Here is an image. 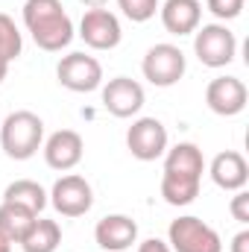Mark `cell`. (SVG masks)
I'll list each match as a JSON object with an SVG mask.
<instances>
[{
  "mask_svg": "<svg viewBox=\"0 0 249 252\" xmlns=\"http://www.w3.org/2000/svg\"><path fill=\"white\" fill-rule=\"evenodd\" d=\"M24 27L32 35L35 47L44 53H62L73 41L76 30L62 0H27L24 3Z\"/></svg>",
  "mask_w": 249,
  "mask_h": 252,
  "instance_id": "cell-1",
  "label": "cell"
},
{
  "mask_svg": "<svg viewBox=\"0 0 249 252\" xmlns=\"http://www.w3.org/2000/svg\"><path fill=\"white\" fill-rule=\"evenodd\" d=\"M41 144H44V121L30 109L6 115V121L0 124V147L15 161L32 158L41 150Z\"/></svg>",
  "mask_w": 249,
  "mask_h": 252,
  "instance_id": "cell-2",
  "label": "cell"
},
{
  "mask_svg": "<svg viewBox=\"0 0 249 252\" xmlns=\"http://www.w3.org/2000/svg\"><path fill=\"white\" fill-rule=\"evenodd\" d=\"M193 53H196V59L205 67L217 70V67H226V64L235 62V56H238V38L220 21L217 24H202L193 32Z\"/></svg>",
  "mask_w": 249,
  "mask_h": 252,
  "instance_id": "cell-3",
  "label": "cell"
},
{
  "mask_svg": "<svg viewBox=\"0 0 249 252\" xmlns=\"http://www.w3.org/2000/svg\"><path fill=\"white\" fill-rule=\"evenodd\" d=\"M187 70V59L182 53V47L170 44V41H161V44H153L147 53H144V62H141V73L150 85L156 88H173Z\"/></svg>",
  "mask_w": 249,
  "mask_h": 252,
  "instance_id": "cell-4",
  "label": "cell"
},
{
  "mask_svg": "<svg viewBox=\"0 0 249 252\" xmlns=\"http://www.w3.org/2000/svg\"><path fill=\"white\" fill-rule=\"evenodd\" d=\"M167 244L173 252H223V241L217 229H211L205 220L193 214L176 217L167 226Z\"/></svg>",
  "mask_w": 249,
  "mask_h": 252,
  "instance_id": "cell-5",
  "label": "cell"
},
{
  "mask_svg": "<svg viewBox=\"0 0 249 252\" xmlns=\"http://www.w3.org/2000/svg\"><path fill=\"white\" fill-rule=\"evenodd\" d=\"M47 202L56 208V214L62 217H82L91 211L94 205V188L85 176L79 173H67L62 179L53 182V188L47 193Z\"/></svg>",
  "mask_w": 249,
  "mask_h": 252,
  "instance_id": "cell-6",
  "label": "cell"
},
{
  "mask_svg": "<svg viewBox=\"0 0 249 252\" xmlns=\"http://www.w3.org/2000/svg\"><path fill=\"white\" fill-rule=\"evenodd\" d=\"M59 85L73 94H91L103 85V64L88 53H67L56 64Z\"/></svg>",
  "mask_w": 249,
  "mask_h": 252,
  "instance_id": "cell-7",
  "label": "cell"
},
{
  "mask_svg": "<svg viewBox=\"0 0 249 252\" xmlns=\"http://www.w3.org/2000/svg\"><path fill=\"white\" fill-rule=\"evenodd\" d=\"M167 126L158 118H138L126 129V150L138 161H156L167 153Z\"/></svg>",
  "mask_w": 249,
  "mask_h": 252,
  "instance_id": "cell-8",
  "label": "cell"
},
{
  "mask_svg": "<svg viewBox=\"0 0 249 252\" xmlns=\"http://www.w3.org/2000/svg\"><path fill=\"white\" fill-rule=\"evenodd\" d=\"M76 35L91 50H115L124 38V27H121V18L109 9H85Z\"/></svg>",
  "mask_w": 249,
  "mask_h": 252,
  "instance_id": "cell-9",
  "label": "cell"
},
{
  "mask_svg": "<svg viewBox=\"0 0 249 252\" xmlns=\"http://www.w3.org/2000/svg\"><path fill=\"white\" fill-rule=\"evenodd\" d=\"M100 97H103V109L112 118H124V121L135 118L147 103L144 85L138 79H129V76H115L106 85H100Z\"/></svg>",
  "mask_w": 249,
  "mask_h": 252,
  "instance_id": "cell-10",
  "label": "cell"
},
{
  "mask_svg": "<svg viewBox=\"0 0 249 252\" xmlns=\"http://www.w3.org/2000/svg\"><path fill=\"white\" fill-rule=\"evenodd\" d=\"M249 91L238 76H214L205 88V106L220 118H235L247 109Z\"/></svg>",
  "mask_w": 249,
  "mask_h": 252,
  "instance_id": "cell-11",
  "label": "cell"
},
{
  "mask_svg": "<svg viewBox=\"0 0 249 252\" xmlns=\"http://www.w3.org/2000/svg\"><path fill=\"white\" fill-rule=\"evenodd\" d=\"M41 153H44L47 167H53V170H59V173H67V170H73V167L82 161V156H85V141H82V135H79L76 129H59V132H53V135L41 144Z\"/></svg>",
  "mask_w": 249,
  "mask_h": 252,
  "instance_id": "cell-12",
  "label": "cell"
},
{
  "mask_svg": "<svg viewBox=\"0 0 249 252\" xmlns=\"http://www.w3.org/2000/svg\"><path fill=\"white\" fill-rule=\"evenodd\" d=\"M94 241L106 252H126L138 244V223L129 214H106L94 226Z\"/></svg>",
  "mask_w": 249,
  "mask_h": 252,
  "instance_id": "cell-13",
  "label": "cell"
},
{
  "mask_svg": "<svg viewBox=\"0 0 249 252\" xmlns=\"http://www.w3.org/2000/svg\"><path fill=\"white\" fill-rule=\"evenodd\" d=\"M205 173V156L196 144L179 141L176 147H167L164 153V176L185 179V182H202Z\"/></svg>",
  "mask_w": 249,
  "mask_h": 252,
  "instance_id": "cell-14",
  "label": "cell"
},
{
  "mask_svg": "<svg viewBox=\"0 0 249 252\" xmlns=\"http://www.w3.org/2000/svg\"><path fill=\"white\" fill-rule=\"evenodd\" d=\"M208 176H211V182L217 185V188L223 190H244L249 182V164L247 158L238 153V150H223V153H217L214 158H211V164H208Z\"/></svg>",
  "mask_w": 249,
  "mask_h": 252,
  "instance_id": "cell-15",
  "label": "cell"
},
{
  "mask_svg": "<svg viewBox=\"0 0 249 252\" xmlns=\"http://www.w3.org/2000/svg\"><path fill=\"white\" fill-rule=\"evenodd\" d=\"M161 24L170 35H193L202 24V3L199 0H164L158 6Z\"/></svg>",
  "mask_w": 249,
  "mask_h": 252,
  "instance_id": "cell-16",
  "label": "cell"
},
{
  "mask_svg": "<svg viewBox=\"0 0 249 252\" xmlns=\"http://www.w3.org/2000/svg\"><path fill=\"white\" fill-rule=\"evenodd\" d=\"M35 211H30L27 205H18V202H0V238L9 241V244H21L24 235L30 232V226L35 223Z\"/></svg>",
  "mask_w": 249,
  "mask_h": 252,
  "instance_id": "cell-17",
  "label": "cell"
},
{
  "mask_svg": "<svg viewBox=\"0 0 249 252\" xmlns=\"http://www.w3.org/2000/svg\"><path fill=\"white\" fill-rule=\"evenodd\" d=\"M62 244V229L56 220H44V217H35V223L30 226V232L24 235L21 241V250L24 252H56Z\"/></svg>",
  "mask_w": 249,
  "mask_h": 252,
  "instance_id": "cell-18",
  "label": "cell"
},
{
  "mask_svg": "<svg viewBox=\"0 0 249 252\" xmlns=\"http://www.w3.org/2000/svg\"><path fill=\"white\" fill-rule=\"evenodd\" d=\"M3 199H6V202H18V205H27L30 211L41 214L44 205H47V190L41 188L35 179H15V182L6 185Z\"/></svg>",
  "mask_w": 249,
  "mask_h": 252,
  "instance_id": "cell-19",
  "label": "cell"
},
{
  "mask_svg": "<svg viewBox=\"0 0 249 252\" xmlns=\"http://www.w3.org/2000/svg\"><path fill=\"white\" fill-rule=\"evenodd\" d=\"M21 53H24V35L15 27V21L0 12V59L12 64Z\"/></svg>",
  "mask_w": 249,
  "mask_h": 252,
  "instance_id": "cell-20",
  "label": "cell"
},
{
  "mask_svg": "<svg viewBox=\"0 0 249 252\" xmlns=\"http://www.w3.org/2000/svg\"><path fill=\"white\" fill-rule=\"evenodd\" d=\"M118 6L132 24H147V21L156 18L161 0H118Z\"/></svg>",
  "mask_w": 249,
  "mask_h": 252,
  "instance_id": "cell-21",
  "label": "cell"
},
{
  "mask_svg": "<svg viewBox=\"0 0 249 252\" xmlns=\"http://www.w3.org/2000/svg\"><path fill=\"white\" fill-rule=\"evenodd\" d=\"M244 3H247V0H205L208 12H211L217 21H235V18L244 12Z\"/></svg>",
  "mask_w": 249,
  "mask_h": 252,
  "instance_id": "cell-22",
  "label": "cell"
},
{
  "mask_svg": "<svg viewBox=\"0 0 249 252\" xmlns=\"http://www.w3.org/2000/svg\"><path fill=\"white\" fill-rule=\"evenodd\" d=\"M229 211H232V217H235L241 226H247L249 223V193L247 190H235V196H232V202H229Z\"/></svg>",
  "mask_w": 249,
  "mask_h": 252,
  "instance_id": "cell-23",
  "label": "cell"
},
{
  "mask_svg": "<svg viewBox=\"0 0 249 252\" xmlns=\"http://www.w3.org/2000/svg\"><path fill=\"white\" fill-rule=\"evenodd\" d=\"M138 252H173V250H170V244L161 241V238H147V241L138 244Z\"/></svg>",
  "mask_w": 249,
  "mask_h": 252,
  "instance_id": "cell-24",
  "label": "cell"
},
{
  "mask_svg": "<svg viewBox=\"0 0 249 252\" xmlns=\"http://www.w3.org/2000/svg\"><path fill=\"white\" fill-rule=\"evenodd\" d=\"M232 252H249V229H241L232 238Z\"/></svg>",
  "mask_w": 249,
  "mask_h": 252,
  "instance_id": "cell-25",
  "label": "cell"
},
{
  "mask_svg": "<svg viewBox=\"0 0 249 252\" xmlns=\"http://www.w3.org/2000/svg\"><path fill=\"white\" fill-rule=\"evenodd\" d=\"M79 3H82V6H88V9H103L109 0H79Z\"/></svg>",
  "mask_w": 249,
  "mask_h": 252,
  "instance_id": "cell-26",
  "label": "cell"
},
{
  "mask_svg": "<svg viewBox=\"0 0 249 252\" xmlns=\"http://www.w3.org/2000/svg\"><path fill=\"white\" fill-rule=\"evenodd\" d=\"M6 73H9V62H3V59H0V82L6 79Z\"/></svg>",
  "mask_w": 249,
  "mask_h": 252,
  "instance_id": "cell-27",
  "label": "cell"
},
{
  "mask_svg": "<svg viewBox=\"0 0 249 252\" xmlns=\"http://www.w3.org/2000/svg\"><path fill=\"white\" fill-rule=\"evenodd\" d=\"M0 252H12V244H9V241H3V238H0Z\"/></svg>",
  "mask_w": 249,
  "mask_h": 252,
  "instance_id": "cell-28",
  "label": "cell"
}]
</instances>
